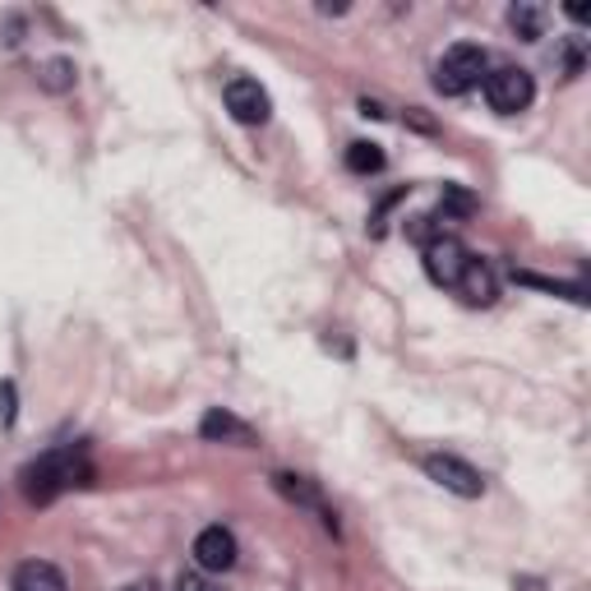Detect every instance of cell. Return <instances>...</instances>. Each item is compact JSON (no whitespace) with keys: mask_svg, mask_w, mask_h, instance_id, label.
<instances>
[{"mask_svg":"<svg viewBox=\"0 0 591 591\" xmlns=\"http://www.w3.org/2000/svg\"><path fill=\"white\" fill-rule=\"evenodd\" d=\"M177 591H223V587H217V582L204 573V568H181Z\"/></svg>","mask_w":591,"mask_h":591,"instance_id":"obj_15","label":"cell"},{"mask_svg":"<svg viewBox=\"0 0 591 591\" xmlns=\"http://www.w3.org/2000/svg\"><path fill=\"white\" fill-rule=\"evenodd\" d=\"M129 591H162V587H158V582H152V578H148V582H135V587H129Z\"/></svg>","mask_w":591,"mask_h":591,"instance_id":"obj_18","label":"cell"},{"mask_svg":"<svg viewBox=\"0 0 591 591\" xmlns=\"http://www.w3.org/2000/svg\"><path fill=\"white\" fill-rule=\"evenodd\" d=\"M536 98V83L527 70H518V65H503V70L486 75V102L495 106L499 116H518V112H527Z\"/></svg>","mask_w":591,"mask_h":591,"instance_id":"obj_4","label":"cell"},{"mask_svg":"<svg viewBox=\"0 0 591 591\" xmlns=\"http://www.w3.org/2000/svg\"><path fill=\"white\" fill-rule=\"evenodd\" d=\"M10 591H70V587H65V573H60L56 564H47V559H29V564H19V568H14Z\"/></svg>","mask_w":591,"mask_h":591,"instance_id":"obj_9","label":"cell"},{"mask_svg":"<svg viewBox=\"0 0 591 591\" xmlns=\"http://www.w3.org/2000/svg\"><path fill=\"white\" fill-rule=\"evenodd\" d=\"M425 476L440 480L448 495H463V499L486 495V476H480L471 463H463V457H453V453H430L425 457Z\"/></svg>","mask_w":591,"mask_h":591,"instance_id":"obj_5","label":"cell"},{"mask_svg":"<svg viewBox=\"0 0 591 591\" xmlns=\"http://www.w3.org/2000/svg\"><path fill=\"white\" fill-rule=\"evenodd\" d=\"M444 213H471V194H463V190H444Z\"/></svg>","mask_w":591,"mask_h":591,"instance_id":"obj_16","label":"cell"},{"mask_svg":"<svg viewBox=\"0 0 591 591\" xmlns=\"http://www.w3.org/2000/svg\"><path fill=\"white\" fill-rule=\"evenodd\" d=\"M19 480H24L29 503H52L65 490L89 486L93 467H89V457H83V448H52V453H42L37 463H29Z\"/></svg>","mask_w":591,"mask_h":591,"instance_id":"obj_1","label":"cell"},{"mask_svg":"<svg viewBox=\"0 0 591 591\" xmlns=\"http://www.w3.org/2000/svg\"><path fill=\"white\" fill-rule=\"evenodd\" d=\"M0 421H14V384H0Z\"/></svg>","mask_w":591,"mask_h":591,"instance_id":"obj_17","label":"cell"},{"mask_svg":"<svg viewBox=\"0 0 591 591\" xmlns=\"http://www.w3.org/2000/svg\"><path fill=\"white\" fill-rule=\"evenodd\" d=\"M273 490H277V495H287L292 503H305V509H319V513H323V527H328V532H338V518L323 509L319 490H315L305 476H287V471H277V476H273Z\"/></svg>","mask_w":591,"mask_h":591,"instance_id":"obj_10","label":"cell"},{"mask_svg":"<svg viewBox=\"0 0 591 591\" xmlns=\"http://www.w3.org/2000/svg\"><path fill=\"white\" fill-rule=\"evenodd\" d=\"M471 264H476V254H471L457 236H434V240H425V273H430L434 287L457 292Z\"/></svg>","mask_w":591,"mask_h":591,"instance_id":"obj_3","label":"cell"},{"mask_svg":"<svg viewBox=\"0 0 591 591\" xmlns=\"http://www.w3.org/2000/svg\"><path fill=\"white\" fill-rule=\"evenodd\" d=\"M509 24H513V33H518L522 42H536V37L545 33V10H541V5H513V10H509Z\"/></svg>","mask_w":591,"mask_h":591,"instance_id":"obj_13","label":"cell"},{"mask_svg":"<svg viewBox=\"0 0 591 591\" xmlns=\"http://www.w3.org/2000/svg\"><path fill=\"white\" fill-rule=\"evenodd\" d=\"M227 112L240 125H264L273 116V102H269L264 89H259V79H231L227 83Z\"/></svg>","mask_w":591,"mask_h":591,"instance_id":"obj_6","label":"cell"},{"mask_svg":"<svg viewBox=\"0 0 591 591\" xmlns=\"http://www.w3.org/2000/svg\"><path fill=\"white\" fill-rule=\"evenodd\" d=\"M486 65H490L486 47H476V42H457V47H448L444 60L434 65V89H440L444 98H463L480 83Z\"/></svg>","mask_w":591,"mask_h":591,"instance_id":"obj_2","label":"cell"},{"mask_svg":"<svg viewBox=\"0 0 591 591\" xmlns=\"http://www.w3.org/2000/svg\"><path fill=\"white\" fill-rule=\"evenodd\" d=\"M42 83H47L52 93H65V89L75 83V65H70V60H52V65H47V75H42Z\"/></svg>","mask_w":591,"mask_h":591,"instance_id":"obj_14","label":"cell"},{"mask_svg":"<svg viewBox=\"0 0 591 591\" xmlns=\"http://www.w3.org/2000/svg\"><path fill=\"white\" fill-rule=\"evenodd\" d=\"M200 434L204 440H213V444H254V430L240 421V416H231V411H223V407H213L204 421H200Z\"/></svg>","mask_w":591,"mask_h":591,"instance_id":"obj_8","label":"cell"},{"mask_svg":"<svg viewBox=\"0 0 591 591\" xmlns=\"http://www.w3.org/2000/svg\"><path fill=\"white\" fill-rule=\"evenodd\" d=\"M346 171H356V177H375V171H384V148L370 144V139H356L352 148H346Z\"/></svg>","mask_w":591,"mask_h":591,"instance_id":"obj_12","label":"cell"},{"mask_svg":"<svg viewBox=\"0 0 591 591\" xmlns=\"http://www.w3.org/2000/svg\"><path fill=\"white\" fill-rule=\"evenodd\" d=\"M236 555H240V545L227 527H204L194 536V564L204 573H227V568H236Z\"/></svg>","mask_w":591,"mask_h":591,"instance_id":"obj_7","label":"cell"},{"mask_svg":"<svg viewBox=\"0 0 591 591\" xmlns=\"http://www.w3.org/2000/svg\"><path fill=\"white\" fill-rule=\"evenodd\" d=\"M457 296H463L467 305H495L499 282H495V269L486 264V259H476V264L467 269V277H463V287H457Z\"/></svg>","mask_w":591,"mask_h":591,"instance_id":"obj_11","label":"cell"}]
</instances>
